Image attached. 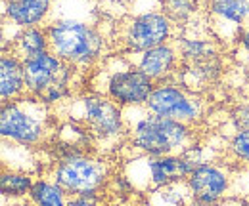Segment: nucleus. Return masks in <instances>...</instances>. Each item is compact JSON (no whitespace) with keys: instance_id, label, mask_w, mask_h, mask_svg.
Wrapping results in <instances>:
<instances>
[{"instance_id":"obj_1","label":"nucleus","mask_w":249,"mask_h":206,"mask_svg":"<svg viewBox=\"0 0 249 206\" xmlns=\"http://www.w3.org/2000/svg\"><path fill=\"white\" fill-rule=\"evenodd\" d=\"M132 145L150 157H167L178 149L186 147L190 130L184 122L146 113L134 120L130 130Z\"/></svg>"},{"instance_id":"obj_2","label":"nucleus","mask_w":249,"mask_h":206,"mask_svg":"<svg viewBox=\"0 0 249 206\" xmlns=\"http://www.w3.org/2000/svg\"><path fill=\"white\" fill-rule=\"evenodd\" d=\"M50 52L65 63H90L100 56L104 40L89 25L65 19L46 31Z\"/></svg>"},{"instance_id":"obj_3","label":"nucleus","mask_w":249,"mask_h":206,"mask_svg":"<svg viewBox=\"0 0 249 206\" xmlns=\"http://www.w3.org/2000/svg\"><path fill=\"white\" fill-rule=\"evenodd\" d=\"M46 132V107L38 97H21L2 103L0 134L18 143H36Z\"/></svg>"},{"instance_id":"obj_4","label":"nucleus","mask_w":249,"mask_h":206,"mask_svg":"<svg viewBox=\"0 0 249 206\" xmlns=\"http://www.w3.org/2000/svg\"><path fill=\"white\" fill-rule=\"evenodd\" d=\"M23 75L25 88L44 103H52L67 94V80L71 71L69 63L56 58L52 52H46L38 58L25 61Z\"/></svg>"},{"instance_id":"obj_5","label":"nucleus","mask_w":249,"mask_h":206,"mask_svg":"<svg viewBox=\"0 0 249 206\" xmlns=\"http://www.w3.org/2000/svg\"><path fill=\"white\" fill-rule=\"evenodd\" d=\"M75 118L89 126L98 138H113L124 128L119 103L104 95H87L75 105Z\"/></svg>"},{"instance_id":"obj_6","label":"nucleus","mask_w":249,"mask_h":206,"mask_svg":"<svg viewBox=\"0 0 249 206\" xmlns=\"http://www.w3.org/2000/svg\"><path fill=\"white\" fill-rule=\"evenodd\" d=\"M106 176V164L87 157H69L56 170V183L73 195H94Z\"/></svg>"},{"instance_id":"obj_7","label":"nucleus","mask_w":249,"mask_h":206,"mask_svg":"<svg viewBox=\"0 0 249 206\" xmlns=\"http://www.w3.org/2000/svg\"><path fill=\"white\" fill-rule=\"evenodd\" d=\"M171 36V19L165 14H142L123 25V42L130 52H146L165 44Z\"/></svg>"},{"instance_id":"obj_8","label":"nucleus","mask_w":249,"mask_h":206,"mask_svg":"<svg viewBox=\"0 0 249 206\" xmlns=\"http://www.w3.org/2000/svg\"><path fill=\"white\" fill-rule=\"evenodd\" d=\"M150 113L177 122H192L201 115V103L192 94L177 86H157L146 101Z\"/></svg>"},{"instance_id":"obj_9","label":"nucleus","mask_w":249,"mask_h":206,"mask_svg":"<svg viewBox=\"0 0 249 206\" xmlns=\"http://www.w3.org/2000/svg\"><path fill=\"white\" fill-rule=\"evenodd\" d=\"M154 80L134 67L115 71L107 80V94L119 105L138 107L146 103L154 92Z\"/></svg>"},{"instance_id":"obj_10","label":"nucleus","mask_w":249,"mask_h":206,"mask_svg":"<svg viewBox=\"0 0 249 206\" xmlns=\"http://www.w3.org/2000/svg\"><path fill=\"white\" fill-rule=\"evenodd\" d=\"M199 164L192 158L184 157H152L148 160H142V168H144V187L148 185V181L152 185L161 187L167 183H175V181H184L188 176L197 168Z\"/></svg>"},{"instance_id":"obj_11","label":"nucleus","mask_w":249,"mask_h":206,"mask_svg":"<svg viewBox=\"0 0 249 206\" xmlns=\"http://www.w3.org/2000/svg\"><path fill=\"white\" fill-rule=\"evenodd\" d=\"M186 181L194 197L199 201H205V203H217L230 187L228 174L211 164H199L188 176Z\"/></svg>"},{"instance_id":"obj_12","label":"nucleus","mask_w":249,"mask_h":206,"mask_svg":"<svg viewBox=\"0 0 249 206\" xmlns=\"http://www.w3.org/2000/svg\"><path fill=\"white\" fill-rule=\"evenodd\" d=\"M25 90L23 61L14 54H4L0 58V97L2 103L16 99Z\"/></svg>"},{"instance_id":"obj_13","label":"nucleus","mask_w":249,"mask_h":206,"mask_svg":"<svg viewBox=\"0 0 249 206\" xmlns=\"http://www.w3.org/2000/svg\"><path fill=\"white\" fill-rule=\"evenodd\" d=\"M48 10L50 0H6V16L21 27H33L40 23Z\"/></svg>"},{"instance_id":"obj_14","label":"nucleus","mask_w":249,"mask_h":206,"mask_svg":"<svg viewBox=\"0 0 249 206\" xmlns=\"http://www.w3.org/2000/svg\"><path fill=\"white\" fill-rule=\"evenodd\" d=\"M136 65H138L136 69L142 71L152 80L163 79L165 75H169V71L175 65V50L167 44L150 48L146 52H140V59Z\"/></svg>"},{"instance_id":"obj_15","label":"nucleus","mask_w":249,"mask_h":206,"mask_svg":"<svg viewBox=\"0 0 249 206\" xmlns=\"http://www.w3.org/2000/svg\"><path fill=\"white\" fill-rule=\"evenodd\" d=\"M218 75V63L215 58L201 59V61H188L184 69L180 71L178 79L182 82V88L190 92L207 88Z\"/></svg>"},{"instance_id":"obj_16","label":"nucleus","mask_w":249,"mask_h":206,"mask_svg":"<svg viewBox=\"0 0 249 206\" xmlns=\"http://www.w3.org/2000/svg\"><path fill=\"white\" fill-rule=\"evenodd\" d=\"M46 52H50L46 32L36 29V27H27L14 40V46H12L10 54H14L16 58L21 59L25 63V61L38 58V56H42Z\"/></svg>"},{"instance_id":"obj_17","label":"nucleus","mask_w":249,"mask_h":206,"mask_svg":"<svg viewBox=\"0 0 249 206\" xmlns=\"http://www.w3.org/2000/svg\"><path fill=\"white\" fill-rule=\"evenodd\" d=\"M194 193L188 185V181H175L157 187L152 193L150 203L152 206H188L194 201Z\"/></svg>"},{"instance_id":"obj_18","label":"nucleus","mask_w":249,"mask_h":206,"mask_svg":"<svg viewBox=\"0 0 249 206\" xmlns=\"http://www.w3.org/2000/svg\"><path fill=\"white\" fill-rule=\"evenodd\" d=\"M211 12L220 19L242 23L249 16V0H211Z\"/></svg>"},{"instance_id":"obj_19","label":"nucleus","mask_w":249,"mask_h":206,"mask_svg":"<svg viewBox=\"0 0 249 206\" xmlns=\"http://www.w3.org/2000/svg\"><path fill=\"white\" fill-rule=\"evenodd\" d=\"M31 199L36 206H67L63 199V189L58 183H50V181L33 183Z\"/></svg>"},{"instance_id":"obj_20","label":"nucleus","mask_w":249,"mask_h":206,"mask_svg":"<svg viewBox=\"0 0 249 206\" xmlns=\"http://www.w3.org/2000/svg\"><path fill=\"white\" fill-rule=\"evenodd\" d=\"M33 181L27 174H18V172H2L0 177V189L4 197H21L25 193H31Z\"/></svg>"},{"instance_id":"obj_21","label":"nucleus","mask_w":249,"mask_h":206,"mask_svg":"<svg viewBox=\"0 0 249 206\" xmlns=\"http://www.w3.org/2000/svg\"><path fill=\"white\" fill-rule=\"evenodd\" d=\"M180 54L186 61H201V59L215 58V48L207 40L199 38H184L180 42Z\"/></svg>"},{"instance_id":"obj_22","label":"nucleus","mask_w":249,"mask_h":206,"mask_svg":"<svg viewBox=\"0 0 249 206\" xmlns=\"http://www.w3.org/2000/svg\"><path fill=\"white\" fill-rule=\"evenodd\" d=\"M165 16L173 21H184L196 10V0H163Z\"/></svg>"},{"instance_id":"obj_23","label":"nucleus","mask_w":249,"mask_h":206,"mask_svg":"<svg viewBox=\"0 0 249 206\" xmlns=\"http://www.w3.org/2000/svg\"><path fill=\"white\" fill-rule=\"evenodd\" d=\"M232 151L236 153L238 158L249 164V130H242L234 136L232 140Z\"/></svg>"},{"instance_id":"obj_24","label":"nucleus","mask_w":249,"mask_h":206,"mask_svg":"<svg viewBox=\"0 0 249 206\" xmlns=\"http://www.w3.org/2000/svg\"><path fill=\"white\" fill-rule=\"evenodd\" d=\"M234 122L236 126L242 130H249V105H242L240 109H236L234 113Z\"/></svg>"},{"instance_id":"obj_25","label":"nucleus","mask_w":249,"mask_h":206,"mask_svg":"<svg viewBox=\"0 0 249 206\" xmlns=\"http://www.w3.org/2000/svg\"><path fill=\"white\" fill-rule=\"evenodd\" d=\"M236 183H238V187H240V191H242V195H244V201H249V168L244 174L238 176Z\"/></svg>"},{"instance_id":"obj_26","label":"nucleus","mask_w":249,"mask_h":206,"mask_svg":"<svg viewBox=\"0 0 249 206\" xmlns=\"http://www.w3.org/2000/svg\"><path fill=\"white\" fill-rule=\"evenodd\" d=\"M67 206H96V203H94L92 195H75L67 203Z\"/></svg>"},{"instance_id":"obj_27","label":"nucleus","mask_w":249,"mask_h":206,"mask_svg":"<svg viewBox=\"0 0 249 206\" xmlns=\"http://www.w3.org/2000/svg\"><path fill=\"white\" fill-rule=\"evenodd\" d=\"M215 206H246V205H244V199H242V201H236V199H228V201H224V203H220V205H215Z\"/></svg>"},{"instance_id":"obj_28","label":"nucleus","mask_w":249,"mask_h":206,"mask_svg":"<svg viewBox=\"0 0 249 206\" xmlns=\"http://www.w3.org/2000/svg\"><path fill=\"white\" fill-rule=\"evenodd\" d=\"M188 206H215V203H205V201H199V199H194Z\"/></svg>"},{"instance_id":"obj_29","label":"nucleus","mask_w":249,"mask_h":206,"mask_svg":"<svg viewBox=\"0 0 249 206\" xmlns=\"http://www.w3.org/2000/svg\"><path fill=\"white\" fill-rule=\"evenodd\" d=\"M242 44L246 46V50H249V29L242 34Z\"/></svg>"},{"instance_id":"obj_30","label":"nucleus","mask_w":249,"mask_h":206,"mask_svg":"<svg viewBox=\"0 0 249 206\" xmlns=\"http://www.w3.org/2000/svg\"><path fill=\"white\" fill-rule=\"evenodd\" d=\"M244 205H246V206H249V201H244Z\"/></svg>"},{"instance_id":"obj_31","label":"nucleus","mask_w":249,"mask_h":206,"mask_svg":"<svg viewBox=\"0 0 249 206\" xmlns=\"http://www.w3.org/2000/svg\"><path fill=\"white\" fill-rule=\"evenodd\" d=\"M18 206H29V205H18Z\"/></svg>"}]
</instances>
